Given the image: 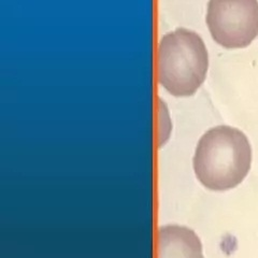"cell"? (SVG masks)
Segmentation results:
<instances>
[{
    "instance_id": "obj_1",
    "label": "cell",
    "mask_w": 258,
    "mask_h": 258,
    "mask_svg": "<svg viewBox=\"0 0 258 258\" xmlns=\"http://www.w3.org/2000/svg\"><path fill=\"white\" fill-rule=\"evenodd\" d=\"M252 165L247 137L237 128L221 125L201 137L194 156V170L205 187L215 191L237 187Z\"/></svg>"
},
{
    "instance_id": "obj_2",
    "label": "cell",
    "mask_w": 258,
    "mask_h": 258,
    "mask_svg": "<svg viewBox=\"0 0 258 258\" xmlns=\"http://www.w3.org/2000/svg\"><path fill=\"white\" fill-rule=\"evenodd\" d=\"M209 55L195 31L177 28L160 40L157 53L158 82L175 97L195 94L205 82Z\"/></svg>"
},
{
    "instance_id": "obj_3",
    "label": "cell",
    "mask_w": 258,
    "mask_h": 258,
    "mask_svg": "<svg viewBox=\"0 0 258 258\" xmlns=\"http://www.w3.org/2000/svg\"><path fill=\"white\" fill-rule=\"evenodd\" d=\"M207 25L225 48H244L258 36V0H210Z\"/></svg>"
},
{
    "instance_id": "obj_4",
    "label": "cell",
    "mask_w": 258,
    "mask_h": 258,
    "mask_svg": "<svg viewBox=\"0 0 258 258\" xmlns=\"http://www.w3.org/2000/svg\"><path fill=\"white\" fill-rule=\"evenodd\" d=\"M158 258H204L203 244L191 229L169 225L158 231Z\"/></svg>"
}]
</instances>
